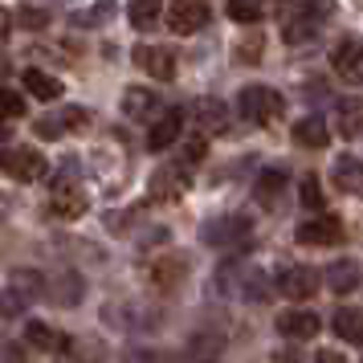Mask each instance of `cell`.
<instances>
[{
  "label": "cell",
  "mask_w": 363,
  "mask_h": 363,
  "mask_svg": "<svg viewBox=\"0 0 363 363\" xmlns=\"http://www.w3.org/2000/svg\"><path fill=\"white\" fill-rule=\"evenodd\" d=\"M25 90H29L33 99H41V102H57L66 86L57 82L53 74H45V69H25Z\"/></svg>",
  "instance_id": "obj_19"
},
{
  "label": "cell",
  "mask_w": 363,
  "mask_h": 363,
  "mask_svg": "<svg viewBox=\"0 0 363 363\" xmlns=\"http://www.w3.org/2000/svg\"><path fill=\"white\" fill-rule=\"evenodd\" d=\"M62 131H66V127H62V118H37V123H33L37 139H62Z\"/></svg>",
  "instance_id": "obj_35"
},
{
  "label": "cell",
  "mask_w": 363,
  "mask_h": 363,
  "mask_svg": "<svg viewBox=\"0 0 363 363\" xmlns=\"http://www.w3.org/2000/svg\"><path fill=\"white\" fill-rule=\"evenodd\" d=\"M330 180L339 184L343 192H363V164L355 155H339L335 167H330Z\"/></svg>",
  "instance_id": "obj_17"
},
{
  "label": "cell",
  "mask_w": 363,
  "mask_h": 363,
  "mask_svg": "<svg viewBox=\"0 0 363 363\" xmlns=\"http://www.w3.org/2000/svg\"><path fill=\"white\" fill-rule=\"evenodd\" d=\"M57 118H62V127H66V131H82V127H86V111H78V106H66Z\"/></svg>",
  "instance_id": "obj_36"
},
{
  "label": "cell",
  "mask_w": 363,
  "mask_h": 363,
  "mask_svg": "<svg viewBox=\"0 0 363 363\" xmlns=\"http://www.w3.org/2000/svg\"><path fill=\"white\" fill-rule=\"evenodd\" d=\"M339 135L343 139H359L363 135V102L359 99L339 102Z\"/></svg>",
  "instance_id": "obj_25"
},
{
  "label": "cell",
  "mask_w": 363,
  "mask_h": 363,
  "mask_svg": "<svg viewBox=\"0 0 363 363\" xmlns=\"http://www.w3.org/2000/svg\"><path fill=\"white\" fill-rule=\"evenodd\" d=\"M330 13H335V0H306L302 4V17H311V21H327Z\"/></svg>",
  "instance_id": "obj_34"
},
{
  "label": "cell",
  "mask_w": 363,
  "mask_h": 363,
  "mask_svg": "<svg viewBox=\"0 0 363 363\" xmlns=\"http://www.w3.org/2000/svg\"><path fill=\"white\" fill-rule=\"evenodd\" d=\"M9 33H13V17H9V13H4V9H0V45H4V41H9Z\"/></svg>",
  "instance_id": "obj_38"
},
{
  "label": "cell",
  "mask_w": 363,
  "mask_h": 363,
  "mask_svg": "<svg viewBox=\"0 0 363 363\" xmlns=\"http://www.w3.org/2000/svg\"><path fill=\"white\" fill-rule=\"evenodd\" d=\"M220 278H233V290L245 298V302H265V294H269V281H265V274L257 265H237V269L225 265Z\"/></svg>",
  "instance_id": "obj_5"
},
{
  "label": "cell",
  "mask_w": 363,
  "mask_h": 363,
  "mask_svg": "<svg viewBox=\"0 0 363 363\" xmlns=\"http://www.w3.org/2000/svg\"><path fill=\"white\" fill-rule=\"evenodd\" d=\"M0 167H4L13 180L29 184V180H41L50 164H45V160H41L33 147H9V151H0Z\"/></svg>",
  "instance_id": "obj_2"
},
{
  "label": "cell",
  "mask_w": 363,
  "mask_h": 363,
  "mask_svg": "<svg viewBox=\"0 0 363 363\" xmlns=\"http://www.w3.org/2000/svg\"><path fill=\"white\" fill-rule=\"evenodd\" d=\"M188 164H176V167H160L155 176H151V200H160V204H176L184 196V188H188Z\"/></svg>",
  "instance_id": "obj_8"
},
{
  "label": "cell",
  "mask_w": 363,
  "mask_h": 363,
  "mask_svg": "<svg viewBox=\"0 0 363 363\" xmlns=\"http://www.w3.org/2000/svg\"><path fill=\"white\" fill-rule=\"evenodd\" d=\"M21 115H25V99H21L17 90L0 86V118H21Z\"/></svg>",
  "instance_id": "obj_31"
},
{
  "label": "cell",
  "mask_w": 363,
  "mask_h": 363,
  "mask_svg": "<svg viewBox=\"0 0 363 363\" xmlns=\"http://www.w3.org/2000/svg\"><path fill=\"white\" fill-rule=\"evenodd\" d=\"M330 66L339 69L343 82H363V37H343L330 50Z\"/></svg>",
  "instance_id": "obj_4"
},
{
  "label": "cell",
  "mask_w": 363,
  "mask_h": 363,
  "mask_svg": "<svg viewBox=\"0 0 363 363\" xmlns=\"http://www.w3.org/2000/svg\"><path fill=\"white\" fill-rule=\"evenodd\" d=\"M318 327H323V323H318V314H314V311H298V306H294V311H281L278 314V330L286 335V339H294V343L314 339Z\"/></svg>",
  "instance_id": "obj_10"
},
{
  "label": "cell",
  "mask_w": 363,
  "mask_h": 363,
  "mask_svg": "<svg viewBox=\"0 0 363 363\" xmlns=\"http://www.w3.org/2000/svg\"><path fill=\"white\" fill-rule=\"evenodd\" d=\"M180 131H184V111L180 106H172L167 115L155 118V127L147 131V147L151 151H167L176 139H180Z\"/></svg>",
  "instance_id": "obj_12"
},
{
  "label": "cell",
  "mask_w": 363,
  "mask_h": 363,
  "mask_svg": "<svg viewBox=\"0 0 363 363\" xmlns=\"http://www.w3.org/2000/svg\"><path fill=\"white\" fill-rule=\"evenodd\" d=\"M327 286L335 294H351V290L359 286V265L351 262V257H339V262L327 269Z\"/></svg>",
  "instance_id": "obj_21"
},
{
  "label": "cell",
  "mask_w": 363,
  "mask_h": 363,
  "mask_svg": "<svg viewBox=\"0 0 363 363\" xmlns=\"http://www.w3.org/2000/svg\"><path fill=\"white\" fill-rule=\"evenodd\" d=\"M188 355H192V363H220V355H225V335L220 330H200V335H192Z\"/></svg>",
  "instance_id": "obj_13"
},
{
  "label": "cell",
  "mask_w": 363,
  "mask_h": 363,
  "mask_svg": "<svg viewBox=\"0 0 363 363\" xmlns=\"http://www.w3.org/2000/svg\"><path fill=\"white\" fill-rule=\"evenodd\" d=\"M184 274H188L184 257H160V262L151 265V281H155L160 290H176L184 281Z\"/></svg>",
  "instance_id": "obj_22"
},
{
  "label": "cell",
  "mask_w": 363,
  "mask_h": 363,
  "mask_svg": "<svg viewBox=\"0 0 363 363\" xmlns=\"http://www.w3.org/2000/svg\"><path fill=\"white\" fill-rule=\"evenodd\" d=\"M237 111H241V118H249L253 127H265V123H274V118L286 111V102H281V94L274 86L253 82L237 94Z\"/></svg>",
  "instance_id": "obj_1"
},
{
  "label": "cell",
  "mask_w": 363,
  "mask_h": 363,
  "mask_svg": "<svg viewBox=\"0 0 363 363\" xmlns=\"http://www.w3.org/2000/svg\"><path fill=\"white\" fill-rule=\"evenodd\" d=\"M4 135H9V127H4V118H0V139H4Z\"/></svg>",
  "instance_id": "obj_41"
},
{
  "label": "cell",
  "mask_w": 363,
  "mask_h": 363,
  "mask_svg": "<svg viewBox=\"0 0 363 363\" xmlns=\"http://www.w3.org/2000/svg\"><path fill=\"white\" fill-rule=\"evenodd\" d=\"M25 343L37 347V351H62V347H69L66 335H57V330L45 327V323H29V327H25Z\"/></svg>",
  "instance_id": "obj_24"
},
{
  "label": "cell",
  "mask_w": 363,
  "mask_h": 363,
  "mask_svg": "<svg viewBox=\"0 0 363 363\" xmlns=\"http://www.w3.org/2000/svg\"><path fill=\"white\" fill-rule=\"evenodd\" d=\"M111 13H115V0H94V9L90 13H78V25H99V21H111Z\"/></svg>",
  "instance_id": "obj_32"
},
{
  "label": "cell",
  "mask_w": 363,
  "mask_h": 363,
  "mask_svg": "<svg viewBox=\"0 0 363 363\" xmlns=\"http://www.w3.org/2000/svg\"><path fill=\"white\" fill-rule=\"evenodd\" d=\"M330 327H335V335H339L343 343H359V347H363V311H355V306H343V311H335Z\"/></svg>",
  "instance_id": "obj_18"
},
{
  "label": "cell",
  "mask_w": 363,
  "mask_h": 363,
  "mask_svg": "<svg viewBox=\"0 0 363 363\" xmlns=\"http://www.w3.org/2000/svg\"><path fill=\"white\" fill-rule=\"evenodd\" d=\"M225 13L237 25H257L262 21V0H225Z\"/></svg>",
  "instance_id": "obj_27"
},
{
  "label": "cell",
  "mask_w": 363,
  "mask_h": 363,
  "mask_svg": "<svg viewBox=\"0 0 363 363\" xmlns=\"http://www.w3.org/2000/svg\"><path fill=\"white\" fill-rule=\"evenodd\" d=\"M53 213L74 220V216L86 213V196H82V192H57V196H53Z\"/></svg>",
  "instance_id": "obj_28"
},
{
  "label": "cell",
  "mask_w": 363,
  "mask_h": 363,
  "mask_svg": "<svg viewBox=\"0 0 363 363\" xmlns=\"http://www.w3.org/2000/svg\"><path fill=\"white\" fill-rule=\"evenodd\" d=\"M274 363H302V359H298L294 347H278V351H274Z\"/></svg>",
  "instance_id": "obj_37"
},
{
  "label": "cell",
  "mask_w": 363,
  "mask_h": 363,
  "mask_svg": "<svg viewBox=\"0 0 363 363\" xmlns=\"http://www.w3.org/2000/svg\"><path fill=\"white\" fill-rule=\"evenodd\" d=\"M278 290L286 298H314V290H318V274H314L311 265H290V269H281Z\"/></svg>",
  "instance_id": "obj_11"
},
{
  "label": "cell",
  "mask_w": 363,
  "mask_h": 363,
  "mask_svg": "<svg viewBox=\"0 0 363 363\" xmlns=\"http://www.w3.org/2000/svg\"><path fill=\"white\" fill-rule=\"evenodd\" d=\"M229 102L220 99H196L192 102V123L200 135H225L229 131Z\"/></svg>",
  "instance_id": "obj_6"
},
{
  "label": "cell",
  "mask_w": 363,
  "mask_h": 363,
  "mask_svg": "<svg viewBox=\"0 0 363 363\" xmlns=\"http://www.w3.org/2000/svg\"><path fill=\"white\" fill-rule=\"evenodd\" d=\"M21 29H29V33H37V29H45V25H50V13H45V9H33V4H29V9H21Z\"/></svg>",
  "instance_id": "obj_33"
},
{
  "label": "cell",
  "mask_w": 363,
  "mask_h": 363,
  "mask_svg": "<svg viewBox=\"0 0 363 363\" xmlns=\"http://www.w3.org/2000/svg\"><path fill=\"white\" fill-rule=\"evenodd\" d=\"M298 196H302V204L306 208H323L327 200H323V184L314 180V176H302V184H298Z\"/></svg>",
  "instance_id": "obj_30"
},
{
  "label": "cell",
  "mask_w": 363,
  "mask_h": 363,
  "mask_svg": "<svg viewBox=\"0 0 363 363\" xmlns=\"http://www.w3.org/2000/svg\"><path fill=\"white\" fill-rule=\"evenodd\" d=\"M127 17H131L135 29H155V25L164 21V4H160V0H131Z\"/></svg>",
  "instance_id": "obj_26"
},
{
  "label": "cell",
  "mask_w": 363,
  "mask_h": 363,
  "mask_svg": "<svg viewBox=\"0 0 363 363\" xmlns=\"http://www.w3.org/2000/svg\"><path fill=\"white\" fill-rule=\"evenodd\" d=\"M241 57H245V62H253V57H257V41H249V45H241Z\"/></svg>",
  "instance_id": "obj_40"
},
{
  "label": "cell",
  "mask_w": 363,
  "mask_h": 363,
  "mask_svg": "<svg viewBox=\"0 0 363 363\" xmlns=\"http://www.w3.org/2000/svg\"><path fill=\"white\" fill-rule=\"evenodd\" d=\"M286 184H290L286 167H265L262 176H257V188H253V192H257V200H262V204H274V200L286 192Z\"/></svg>",
  "instance_id": "obj_23"
},
{
  "label": "cell",
  "mask_w": 363,
  "mask_h": 363,
  "mask_svg": "<svg viewBox=\"0 0 363 363\" xmlns=\"http://www.w3.org/2000/svg\"><path fill=\"white\" fill-rule=\"evenodd\" d=\"M155 111H160V99H155V90H147V86H131V90L123 94V115L151 118Z\"/></svg>",
  "instance_id": "obj_16"
},
{
  "label": "cell",
  "mask_w": 363,
  "mask_h": 363,
  "mask_svg": "<svg viewBox=\"0 0 363 363\" xmlns=\"http://www.w3.org/2000/svg\"><path fill=\"white\" fill-rule=\"evenodd\" d=\"M135 66L147 69L151 78H160V82H172L176 78V53L164 50V45H139L135 50Z\"/></svg>",
  "instance_id": "obj_9"
},
{
  "label": "cell",
  "mask_w": 363,
  "mask_h": 363,
  "mask_svg": "<svg viewBox=\"0 0 363 363\" xmlns=\"http://www.w3.org/2000/svg\"><path fill=\"white\" fill-rule=\"evenodd\" d=\"M314 29H318V21H311V17L286 21V41L290 45H306V41H314Z\"/></svg>",
  "instance_id": "obj_29"
},
{
  "label": "cell",
  "mask_w": 363,
  "mask_h": 363,
  "mask_svg": "<svg viewBox=\"0 0 363 363\" xmlns=\"http://www.w3.org/2000/svg\"><path fill=\"white\" fill-rule=\"evenodd\" d=\"M314 363H347V359L339 355V351H318V359Z\"/></svg>",
  "instance_id": "obj_39"
},
{
  "label": "cell",
  "mask_w": 363,
  "mask_h": 363,
  "mask_svg": "<svg viewBox=\"0 0 363 363\" xmlns=\"http://www.w3.org/2000/svg\"><path fill=\"white\" fill-rule=\"evenodd\" d=\"M245 233H249L245 216H220V220H213V225L204 229V241H208V245H233V241H241Z\"/></svg>",
  "instance_id": "obj_15"
},
{
  "label": "cell",
  "mask_w": 363,
  "mask_h": 363,
  "mask_svg": "<svg viewBox=\"0 0 363 363\" xmlns=\"http://www.w3.org/2000/svg\"><path fill=\"white\" fill-rule=\"evenodd\" d=\"M50 302H57V306H78L82 302V278L78 274H57V278L50 281Z\"/></svg>",
  "instance_id": "obj_20"
},
{
  "label": "cell",
  "mask_w": 363,
  "mask_h": 363,
  "mask_svg": "<svg viewBox=\"0 0 363 363\" xmlns=\"http://www.w3.org/2000/svg\"><path fill=\"white\" fill-rule=\"evenodd\" d=\"M164 17H167V29H172L176 37H188L208 21V9H204L200 0H167Z\"/></svg>",
  "instance_id": "obj_3"
},
{
  "label": "cell",
  "mask_w": 363,
  "mask_h": 363,
  "mask_svg": "<svg viewBox=\"0 0 363 363\" xmlns=\"http://www.w3.org/2000/svg\"><path fill=\"white\" fill-rule=\"evenodd\" d=\"M298 245H314V249H327L343 241V220L339 216H318V220H306L298 225Z\"/></svg>",
  "instance_id": "obj_7"
},
{
  "label": "cell",
  "mask_w": 363,
  "mask_h": 363,
  "mask_svg": "<svg viewBox=\"0 0 363 363\" xmlns=\"http://www.w3.org/2000/svg\"><path fill=\"white\" fill-rule=\"evenodd\" d=\"M294 143L298 147H311V151H318V147H327L330 143V131H327V123L318 115H306V118H298L294 123Z\"/></svg>",
  "instance_id": "obj_14"
}]
</instances>
